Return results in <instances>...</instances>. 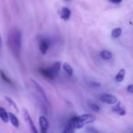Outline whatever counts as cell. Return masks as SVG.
<instances>
[{"mask_svg":"<svg viewBox=\"0 0 133 133\" xmlns=\"http://www.w3.org/2000/svg\"><path fill=\"white\" fill-rule=\"evenodd\" d=\"M7 45L11 53L19 58L22 47V34L17 28H13L10 30L7 36Z\"/></svg>","mask_w":133,"mask_h":133,"instance_id":"1","label":"cell"},{"mask_svg":"<svg viewBox=\"0 0 133 133\" xmlns=\"http://www.w3.org/2000/svg\"><path fill=\"white\" fill-rule=\"evenodd\" d=\"M95 117H93L92 114H82L81 116H77L72 117L69 122H68V126L71 127L73 129H79L83 128L85 124L92 123L95 121Z\"/></svg>","mask_w":133,"mask_h":133,"instance_id":"2","label":"cell"},{"mask_svg":"<svg viewBox=\"0 0 133 133\" xmlns=\"http://www.w3.org/2000/svg\"><path fill=\"white\" fill-rule=\"evenodd\" d=\"M60 69V62H56L48 68H41L40 73L48 79H53L59 73Z\"/></svg>","mask_w":133,"mask_h":133,"instance_id":"3","label":"cell"},{"mask_svg":"<svg viewBox=\"0 0 133 133\" xmlns=\"http://www.w3.org/2000/svg\"><path fill=\"white\" fill-rule=\"evenodd\" d=\"M31 82H32V84H33V85H34V87H35V90H36V91H37V92L39 94L40 97L42 99V100H43L45 103H47V104L49 105L48 99H47V97H46V95H45V92H44L43 89L41 87V85H40L37 82H35V80H33V79H31Z\"/></svg>","mask_w":133,"mask_h":133,"instance_id":"4","label":"cell"},{"mask_svg":"<svg viewBox=\"0 0 133 133\" xmlns=\"http://www.w3.org/2000/svg\"><path fill=\"white\" fill-rule=\"evenodd\" d=\"M50 43L49 42L48 39L45 38H42L39 39V43H38V46H39V50L41 51V52L42 54H46L49 48Z\"/></svg>","mask_w":133,"mask_h":133,"instance_id":"5","label":"cell"},{"mask_svg":"<svg viewBox=\"0 0 133 133\" xmlns=\"http://www.w3.org/2000/svg\"><path fill=\"white\" fill-rule=\"evenodd\" d=\"M24 117L25 121L28 122V125L30 126V128L31 130V132L32 133H38V130H37V128H36V127H35V125L34 124V121H32V119H31L29 113L26 110H24Z\"/></svg>","mask_w":133,"mask_h":133,"instance_id":"6","label":"cell"},{"mask_svg":"<svg viewBox=\"0 0 133 133\" xmlns=\"http://www.w3.org/2000/svg\"><path fill=\"white\" fill-rule=\"evenodd\" d=\"M101 101L108 104H114L117 102V99L116 96L110 94H103L100 96Z\"/></svg>","mask_w":133,"mask_h":133,"instance_id":"7","label":"cell"},{"mask_svg":"<svg viewBox=\"0 0 133 133\" xmlns=\"http://www.w3.org/2000/svg\"><path fill=\"white\" fill-rule=\"evenodd\" d=\"M71 11L66 7H63L60 12V17L63 21H68L71 17Z\"/></svg>","mask_w":133,"mask_h":133,"instance_id":"8","label":"cell"},{"mask_svg":"<svg viewBox=\"0 0 133 133\" xmlns=\"http://www.w3.org/2000/svg\"><path fill=\"white\" fill-rule=\"evenodd\" d=\"M0 119L5 123H8V121H10L9 113H7L6 109L3 107H0Z\"/></svg>","mask_w":133,"mask_h":133,"instance_id":"9","label":"cell"},{"mask_svg":"<svg viewBox=\"0 0 133 133\" xmlns=\"http://www.w3.org/2000/svg\"><path fill=\"white\" fill-rule=\"evenodd\" d=\"M9 118H10V121L11 124L15 128H18L19 126H20V121H19V119L17 117V116L13 113H9Z\"/></svg>","mask_w":133,"mask_h":133,"instance_id":"10","label":"cell"},{"mask_svg":"<svg viewBox=\"0 0 133 133\" xmlns=\"http://www.w3.org/2000/svg\"><path fill=\"white\" fill-rule=\"evenodd\" d=\"M0 77H1V78L3 79V81L4 82H6V84H8V85H10V86L14 87V82H12V80L6 75V73H5L3 71H2V70H0Z\"/></svg>","mask_w":133,"mask_h":133,"instance_id":"11","label":"cell"},{"mask_svg":"<svg viewBox=\"0 0 133 133\" xmlns=\"http://www.w3.org/2000/svg\"><path fill=\"white\" fill-rule=\"evenodd\" d=\"M39 121V126L40 128H44V129H48L49 128V121L46 119L45 117L41 116L38 119Z\"/></svg>","mask_w":133,"mask_h":133,"instance_id":"12","label":"cell"},{"mask_svg":"<svg viewBox=\"0 0 133 133\" xmlns=\"http://www.w3.org/2000/svg\"><path fill=\"white\" fill-rule=\"evenodd\" d=\"M113 110L115 111V112H117V113L119 115H121V116H124V115L126 114V110L121 107V102H119V103H117V105L114 108H113Z\"/></svg>","mask_w":133,"mask_h":133,"instance_id":"13","label":"cell"},{"mask_svg":"<svg viewBox=\"0 0 133 133\" xmlns=\"http://www.w3.org/2000/svg\"><path fill=\"white\" fill-rule=\"evenodd\" d=\"M63 70L65 71V72H66V74H68L69 76H72V75H73L74 71H73L72 66H71L70 64H68V63H64L63 64Z\"/></svg>","mask_w":133,"mask_h":133,"instance_id":"14","label":"cell"},{"mask_svg":"<svg viewBox=\"0 0 133 133\" xmlns=\"http://www.w3.org/2000/svg\"><path fill=\"white\" fill-rule=\"evenodd\" d=\"M124 75H125V70L122 68V69H121V70L118 71V73L116 75V76H115L116 81L118 82H121L124 80Z\"/></svg>","mask_w":133,"mask_h":133,"instance_id":"15","label":"cell"},{"mask_svg":"<svg viewBox=\"0 0 133 133\" xmlns=\"http://www.w3.org/2000/svg\"><path fill=\"white\" fill-rule=\"evenodd\" d=\"M100 56L103 59H110L113 57V54L111 52H110L108 50H103L100 52Z\"/></svg>","mask_w":133,"mask_h":133,"instance_id":"16","label":"cell"},{"mask_svg":"<svg viewBox=\"0 0 133 133\" xmlns=\"http://www.w3.org/2000/svg\"><path fill=\"white\" fill-rule=\"evenodd\" d=\"M121 28H114L112 31H111V36L112 38H118L121 35Z\"/></svg>","mask_w":133,"mask_h":133,"instance_id":"17","label":"cell"},{"mask_svg":"<svg viewBox=\"0 0 133 133\" xmlns=\"http://www.w3.org/2000/svg\"><path fill=\"white\" fill-rule=\"evenodd\" d=\"M5 99H6V101H7V102H8V103H10V105H11V106H12V107H14L17 111V112L19 111V110H18V107H17V104L15 103V102H14L11 98H10V97H8V96H6V97H5Z\"/></svg>","mask_w":133,"mask_h":133,"instance_id":"18","label":"cell"},{"mask_svg":"<svg viewBox=\"0 0 133 133\" xmlns=\"http://www.w3.org/2000/svg\"><path fill=\"white\" fill-rule=\"evenodd\" d=\"M61 133H75V129L71 128V127H69V126L68 125V126H66V127L63 129V131Z\"/></svg>","mask_w":133,"mask_h":133,"instance_id":"19","label":"cell"},{"mask_svg":"<svg viewBox=\"0 0 133 133\" xmlns=\"http://www.w3.org/2000/svg\"><path fill=\"white\" fill-rule=\"evenodd\" d=\"M89 107L91 108L92 110H93L95 112H99V107L98 105H96V103H90Z\"/></svg>","mask_w":133,"mask_h":133,"instance_id":"20","label":"cell"},{"mask_svg":"<svg viewBox=\"0 0 133 133\" xmlns=\"http://www.w3.org/2000/svg\"><path fill=\"white\" fill-rule=\"evenodd\" d=\"M127 91L130 93H133V84L131 85H129L128 87H127Z\"/></svg>","mask_w":133,"mask_h":133,"instance_id":"21","label":"cell"},{"mask_svg":"<svg viewBox=\"0 0 133 133\" xmlns=\"http://www.w3.org/2000/svg\"><path fill=\"white\" fill-rule=\"evenodd\" d=\"M108 1H110V2L112 3H116V4H117V3H121V2H122V0H108Z\"/></svg>","mask_w":133,"mask_h":133,"instance_id":"22","label":"cell"},{"mask_svg":"<svg viewBox=\"0 0 133 133\" xmlns=\"http://www.w3.org/2000/svg\"><path fill=\"white\" fill-rule=\"evenodd\" d=\"M2 45V38H1V35H0V48H1Z\"/></svg>","mask_w":133,"mask_h":133,"instance_id":"23","label":"cell"}]
</instances>
